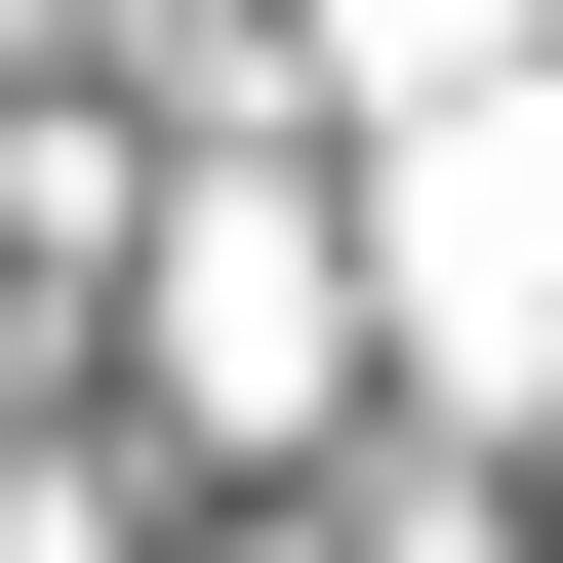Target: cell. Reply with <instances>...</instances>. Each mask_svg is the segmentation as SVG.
<instances>
[{
  "label": "cell",
  "mask_w": 563,
  "mask_h": 563,
  "mask_svg": "<svg viewBox=\"0 0 563 563\" xmlns=\"http://www.w3.org/2000/svg\"><path fill=\"white\" fill-rule=\"evenodd\" d=\"M402 322H443L483 402L563 363V121H443V162H402Z\"/></svg>",
  "instance_id": "6da1fadb"
}]
</instances>
